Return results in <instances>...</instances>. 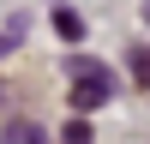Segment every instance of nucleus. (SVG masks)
Here are the masks:
<instances>
[{"mask_svg":"<svg viewBox=\"0 0 150 144\" xmlns=\"http://www.w3.org/2000/svg\"><path fill=\"white\" fill-rule=\"evenodd\" d=\"M60 144H96V132H90V114H72V120H66V132H60Z\"/></svg>","mask_w":150,"mask_h":144,"instance_id":"6","label":"nucleus"},{"mask_svg":"<svg viewBox=\"0 0 150 144\" xmlns=\"http://www.w3.org/2000/svg\"><path fill=\"white\" fill-rule=\"evenodd\" d=\"M54 30H60V42H84V12L78 6H54Z\"/></svg>","mask_w":150,"mask_h":144,"instance_id":"2","label":"nucleus"},{"mask_svg":"<svg viewBox=\"0 0 150 144\" xmlns=\"http://www.w3.org/2000/svg\"><path fill=\"white\" fill-rule=\"evenodd\" d=\"M138 18H144V24H150V0H144V12H138Z\"/></svg>","mask_w":150,"mask_h":144,"instance_id":"7","label":"nucleus"},{"mask_svg":"<svg viewBox=\"0 0 150 144\" xmlns=\"http://www.w3.org/2000/svg\"><path fill=\"white\" fill-rule=\"evenodd\" d=\"M6 144H48V132L36 126V120H12V126H6Z\"/></svg>","mask_w":150,"mask_h":144,"instance_id":"4","label":"nucleus"},{"mask_svg":"<svg viewBox=\"0 0 150 144\" xmlns=\"http://www.w3.org/2000/svg\"><path fill=\"white\" fill-rule=\"evenodd\" d=\"M66 78H72V114H96L102 102L120 96V78H114L96 54H72V60H66Z\"/></svg>","mask_w":150,"mask_h":144,"instance_id":"1","label":"nucleus"},{"mask_svg":"<svg viewBox=\"0 0 150 144\" xmlns=\"http://www.w3.org/2000/svg\"><path fill=\"white\" fill-rule=\"evenodd\" d=\"M126 66H132V78L150 90V42H132V48H126Z\"/></svg>","mask_w":150,"mask_h":144,"instance_id":"5","label":"nucleus"},{"mask_svg":"<svg viewBox=\"0 0 150 144\" xmlns=\"http://www.w3.org/2000/svg\"><path fill=\"white\" fill-rule=\"evenodd\" d=\"M24 36H30V18H24V12H12V18L0 24V54H12V48H18Z\"/></svg>","mask_w":150,"mask_h":144,"instance_id":"3","label":"nucleus"}]
</instances>
